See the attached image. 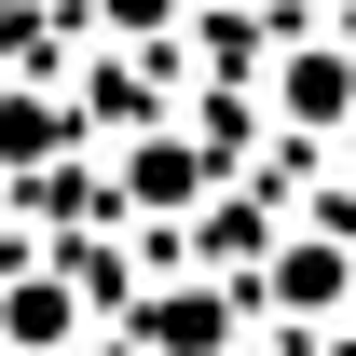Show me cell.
I'll list each match as a JSON object with an SVG mask.
<instances>
[{"instance_id":"obj_1","label":"cell","mask_w":356,"mask_h":356,"mask_svg":"<svg viewBox=\"0 0 356 356\" xmlns=\"http://www.w3.org/2000/svg\"><path fill=\"white\" fill-rule=\"evenodd\" d=\"M356 110V69L343 55H288V124H343Z\"/></svg>"},{"instance_id":"obj_2","label":"cell","mask_w":356,"mask_h":356,"mask_svg":"<svg viewBox=\"0 0 356 356\" xmlns=\"http://www.w3.org/2000/svg\"><path fill=\"white\" fill-rule=\"evenodd\" d=\"M110 14H124V28H151V14H165V0H110Z\"/></svg>"}]
</instances>
